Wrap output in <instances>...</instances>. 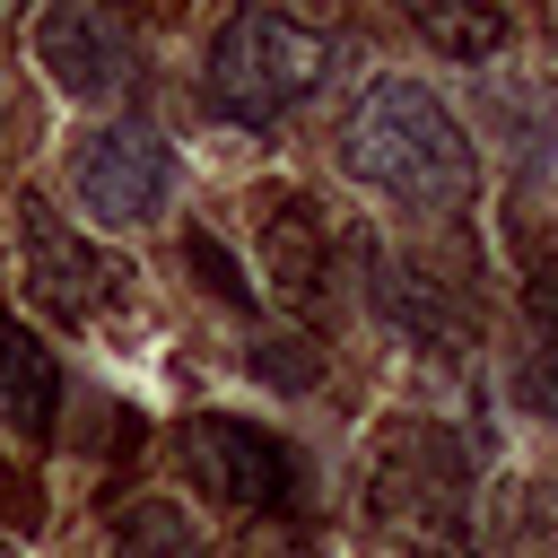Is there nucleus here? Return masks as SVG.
<instances>
[{
  "label": "nucleus",
  "mask_w": 558,
  "mask_h": 558,
  "mask_svg": "<svg viewBox=\"0 0 558 558\" xmlns=\"http://www.w3.org/2000/svg\"><path fill=\"white\" fill-rule=\"evenodd\" d=\"M375 305L401 323V331H418V340H453L462 323H453V305L427 288V279H410L401 262H375Z\"/></svg>",
  "instance_id": "11"
},
{
  "label": "nucleus",
  "mask_w": 558,
  "mask_h": 558,
  "mask_svg": "<svg viewBox=\"0 0 558 558\" xmlns=\"http://www.w3.org/2000/svg\"><path fill=\"white\" fill-rule=\"evenodd\" d=\"M70 192L96 227H148L174 192V148L148 131V122H105L78 140L70 157Z\"/></svg>",
  "instance_id": "4"
},
{
  "label": "nucleus",
  "mask_w": 558,
  "mask_h": 558,
  "mask_svg": "<svg viewBox=\"0 0 558 558\" xmlns=\"http://www.w3.org/2000/svg\"><path fill=\"white\" fill-rule=\"evenodd\" d=\"M462 488H471V471H462V453H453L445 427H427V418H392V427L375 436L366 506H375V523H384L392 541L453 549V541H462Z\"/></svg>",
  "instance_id": "3"
},
{
  "label": "nucleus",
  "mask_w": 558,
  "mask_h": 558,
  "mask_svg": "<svg viewBox=\"0 0 558 558\" xmlns=\"http://www.w3.org/2000/svg\"><path fill=\"white\" fill-rule=\"evenodd\" d=\"M17 244H26V296H35L44 314L87 323V314H105V305H113L122 262H113V253H96V244L52 209V201H17Z\"/></svg>",
  "instance_id": "6"
},
{
  "label": "nucleus",
  "mask_w": 558,
  "mask_h": 558,
  "mask_svg": "<svg viewBox=\"0 0 558 558\" xmlns=\"http://www.w3.org/2000/svg\"><path fill=\"white\" fill-rule=\"evenodd\" d=\"M340 166L401 209H462L480 183V157L462 140V122L445 113V96L401 70L357 87V105L340 122Z\"/></svg>",
  "instance_id": "1"
},
{
  "label": "nucleus",
  "mask_w": 558,
  "mask_h": 558,
  "mask_svg": "<svg viewBox=\"0 0 558 558\" xmlns=\"http://www.w3.org/2000/svg\"><path fill=\"white\" fill-rule=\"evenodd\" d=\"M113 558H201V541L166 497H140L113 514Z\"/></svg>",
  "instance_id": "10"
},
{
  "label": "nucleus",
  "mask_w": 558,
  "mask_h": 558,
  "mask_svg": "<svg viewBox=\"0 0 558 558\" xmlns=\"http://www.w3.org/2000/svg\"><path fill=\"white\" fill-rule=\"evenodd\" d=\"M253 375H262V384H288V392H305L323 366L305 357V340H262V349H253Z\"/></svg>",
  "instance_id": "14"
},
{
  "label": "nucleus",
  "mask_w": 558,
  "mask_h": 558,
  "mask_svg": "<svg viewBox=\"0 0 558 558\" xmlns=\"http://www.w3.org/2000/svg\"><path fill=\"white\" fill-rule=\"evenodd\" d=\"M523 305H532V323L558 340V253H532V262H523Z\"/></svg>",
  "instance_id": "15"
},
{
  "label": "nucleus",
  "mask_w": 558,
  "mask_h": 558,
  "mask_svg": "<svg viewBox=\"0 0 558 558\" xmlns=\"http://www.w3.org/2000/svg\"><path fill=\"white\" fill-rule=\"evenodd\" d=\"M192 270H201V288H218V296H227V305H253V288H244V279H235V253H227V244H218V235H209V227H201V235H192Z\"/></svg>",
  "instance_id": "13"
},
{
  "label": "nucleus",
  "mask_w": 558,
  "mask_h": 558,
  "mask_svg": "<svg viewBox=\"0 0 558 558\" xmlns=\"http://www.w3.org/2000/svg\"><path fill=\"white\" fill-rule=\"evenodd\" d=\"M331 70V35L288 17V9H227V26L209 35V70L201 96L227 122H270L288 105H305Z\"/></svg>",
  "instance_id": "2"
},
{
  "label": "nucleus",
  "mask_w": 558,
  "mask_h": 558,
  "mask_svg": "<svg viewBox=\"0 0 558 558\" xmlns=\"http://www.w3.org/2000/svg\"><path fill=\"white\" fill-rule=\"evenodd\" d=\"M418 44H436V52H453V61H488L497 44H506V17L480 0V9H418Z\"/></svg>",
  "instance_id": "12"
},
{
  "label": "nucleus",
  "mask_w": 558,
  "mask_h": 558,
  "mask_svg": "<svg viewBox=\"0 0 558 558\" xmlns=\"http://www.w3.org/2000/svg\"><path fill=\"white\" fill-rule=\"evenodd\" d=\"M183 471H192L218 506H244V514L296 497V462H288V445L262 436L253 418H227V410L183 418Z\"/></svg>",
  "instance_id": "5"
},
{
  "label": "nucleus",
  "mask_w": 558,
  "mask_h": 558,
  "mask_svg": "<svg viewBox=\"0 0 558 558\" xmlns=\"http://www.w3.org/2000/svg\"><path fill=\"white\" fill-rule=\"evenodd\" d=\"M35 61H44V78H52L70 105H105V96H122V78H131V26H122L113 9L61 0V9L35 17Z\"/></svg>",
  "instance_id": "7"
},
{
  "label": "nucleus",
  "mask_w": 558,
  "mask_h": 558,
  "mask_svg": "<svg viewBox=\"0 0 558 558\" xmlns=\"http://www.w3.org/2000/svg\"><path fill=\"white\" fill-rule=\"evenodd\" d=\"M549 384H558V340H549Z\"/></svg>",
  "instance_id": "16"
},
{
  "label": "nucleus",
  "mask_w": 558,
  "mask_h": 558,
  "mask_svg": "<svg viewBox=\"0 0 558 558\" xmlns=\"http://www.w3.org/2000/svg\"><path fill=\"white\" fill-rule=\"evenodd\" d=\"M52 418H61V357L17 314H0V427L17 445H44Z\"/></svg>",
  "instance_id": "8"
},
{
  "label": "nucleus",
  "mask_w": 558,
  "mask_h": 558,
  "mask_svg": "<svg viewBox=\"0 0 558 558\" xmlns=\"http://www.w3.org/2000/svg\"><path fill=\"white\" fill-rule=\"evenodd\" d=\"M262 270L288 305H314L323 296V218L305 192H262Z\"/></svg>",
  "instance_id": "9"
}]
</instances>
